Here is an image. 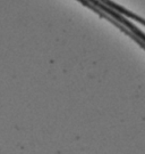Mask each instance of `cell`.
Segmentation results:
<instances>
[]
</instances>
